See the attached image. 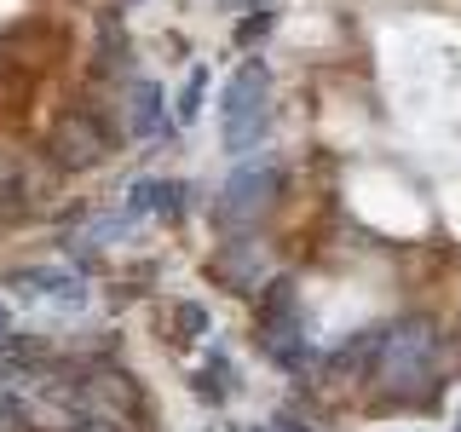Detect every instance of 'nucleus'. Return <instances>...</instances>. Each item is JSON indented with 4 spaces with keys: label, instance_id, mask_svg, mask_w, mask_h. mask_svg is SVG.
<instances>
[{
    "label": "nucleus",
    "instance_id": "nucleus-10",
    "mask_svg": "<svg viewBox=\"0 0 461 432\" xmlns=\"http://www.w3.org/2000/svg\"><path fill=\"white\" fill-rule=\"evenodd\" d=\"M0 346H12V317H6V306H0Z\"/></svg>",
    "mask_w": 461,
    "mask_h": 432
},
{
    "label": "nucleus",
    "instance_id": "nucleus-3",
    "mask_svg": "<svg viewBox=\"0 0 461 432\" xmlns=\"http://www.w3.org/2000/svg\"><path fill=\"white\" fill-rule=\"evenodd\" d=\"M115 156V133L104 122H98L93 110H64L52 122V133H47V162L58 173H86V167H98V162H110Z\"/></svg>",
    "mask_w": 461,
    "mask_h": 432
},
{
    "label": "nucleus",
    "instance_id": "nucleus-6",
    "mask_svg": "<svg viewBox=\"0 0 461 432\" xmlns=\"http://www.w3.org/2000/svg\"><path fill=\"white\" fill-rule=\"evenodd\" d=\"M259 346L277 364H300V311H294V283H271L259 300Z\"/></svg>",
    "mask_w": 461,
    "mask_h": 432
},
{
    "label": "nucleus",
    "instance_id": "nucleus-5",
    "mask_svg": "<svg viewBox=\"0 0 461 432\" xmlns=\"http://www.w3.org/2000/svg\"><path fill=\"white\" fill-rule=\"evenodd\" d=\"M271 202H277V173L242 167V173H230L225 191H220V225L225 230H254L271 213Z\"/></svg>",
    "mask_w": 461,
    "mask_h": 432
},
{
    "label": "nucleus",
    "instance_id": "nucleus-1",
    "mask_svg": "<svg viewBox=\"0 0 461 432\" xmlns=\"http://www.w3.org/2000/svg\"><path fill=\"white\" fill-rule=\"evenodd\" d=\"M69 392H76V415H81V421H93L104 432H144V421H150V398H144V386L122 364H104V357L81 364L76 381H69Z\"/></svg>",
    "mask_w": 461,
    "mask_h": 432
},
{
    "label": "nucleus",
    "instance_id": "nucleus-4",
    "mask_svg": "<svg viewBox=\"0 0 461 432\" xmlns=\"http://www.w3.org/2000/svg\"><path fill=\"white\" fill-rule=\"evenodd\" d=\"M220 133H225V150H249V144H259V133H266V69L249 64L237 81L225 86V122H220Z\"/></svg>",
    "mask_w": 461,
    "mask_h": 432
},
{
    "label": "nucleus",
    "instance_id": "nucleus-9",
    "mask_svg": "<svg viewBox=\"0 0 461 432\" xmlns=\"http://www.w3.org/2000/svg\"><path fill=\"white\" fill-rule=\"evenodd\" d=\"M179 196H185V184H173V179H139L133 213H179Z\"/></svg>",
    "mask_w": 461,
    "mask_h": 432
},
{
    "label": "nucleus",
    "instance_id": "nucleus-2",
    "mask_svg": "<svg viewBox=\"0 0 461 432\" xmlns=\"http://www.w3.org/2000/svg\"><path fill=\"white\" fill-rule=\"evenodd\" d=\"M432 364H438V323L432 317H403L375 346V381L386 398L410 403L432 386Z\"/></svg>",
    "mask_w": 461,
    "mask_h": 432
},
{
    "label": "nucleus",
    "instance_id": "nucleus-7",
    "mask_svg": "<svg viewBox=\"0 0 461 432\" xmlns=\"http://www.w3.org/2000/svg\"><path fill=\"white\" fill-rule=\"evenodd\" d=\"M12 288H23V294H41V300H64V306H81V300H86L81 277H69V271H52V266H23V271H12Z\"/></svg>",
    "mask_w": 461,
    "mask_h": 432
},
{
    "label": "nucleus",
    "instance_id": "nucleus-8",
    "mask_svg": "<svg viewBox=\"0 0 461 432\" xmlns=\"http://www.w3.org/2000/svg\"><path fill=\"white\" fill-rule=\"evenodd\" d=\"M162 127H167V115H162V86L139 81V86H133V104H127V139H156Z\"/></svg>",
    "mask_w": 461,
    "mask_h": 432
}]
</instances>
